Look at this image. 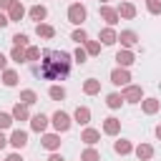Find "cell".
Here are the masks:
<instances>
[{
    "mask_svg": "<svg viewBox=\"0 0 161 161\" xmlns=\"http://www.w3.org/2000/svg\"><path fill=\"white\" fill-rule=\"evenodd\" d=\"M70 65H73V55L65 50H45L40 55V63L33 68L35 75H40L43 80H63L70 75Z\"/></svg>",
    "mask_w": 161,
    "mask_h": 161,
    "instance_id": "1",
    "label": "cell"
},
{
    "mask_svg": "<svg viewBox=\"0 0 161 161\" xmlns=\"http://www.w3.org/2000/svg\"><path fill=\"white\" fill-rule=\"evenodd\" d=\"M50 126H53L58 133H65V131L73 126V116H68L65 111H55V113L50 116Z\"/></svg>",
    "mask_w": 161,
    "mask_h": 161,
    "instance_id": "2",
    "label": "cell"
},
{
    "mask_svg": "<svg viewBox=\"0 0 161 161\" xmlns=\"http://www.w3.org/2000/svg\"><path fill=\"white\" fill-rule=\"evenodd\" d=\"M86 18H88V10H86V5L83 3H73L70 8H68V23H73V25H83L86 23Z\"/></svg>",
    "mask_w": 161,
    "mask_h": 161,
    "instance_id": "3",
    "label": "cell"
},
{
    "mask_svg": "<svg viewBox=\"0 0 161 161\" xmlns=\"http://www.w3.org/2000/svg\"><path fill=\"white\" fill-rule=\"evenodd\" d=\"M121 96H123V101H126V103H141V101H143V88H141V86L128 83V86H123Z\"/></svg>",
    "mask_w": 161,
    "mask_h": 161,
    "instance_id": "4",
    "label": "cell"
},
{
    "mask_svg": "<svg viewBox=\"0 0 161 161\" xmlns=\"http://www.w3.org/2000/svg\"><path fill=\"white\" fill-rule=\"evenodd\" d=\"M108 78H111V83H113V86H121V88L131 83V73H128V68H121V65H118V68H113Z\"/></svg>",
    "mask_w": 161,
    "mask_h": 161,
    "instance_id": "5",
    "label": "cell"
},
{
    "mask_svg": "<svg viewBox=\"0 0 161 161\" xmlns=\"http://www.w3.org/2000/svg\"><path fill=\"white\" fill-rule=\"evenodd\" d=\"M98 15H101V20H103L106 25H116V23L121 20V15H118V10H116V8H111V5H101V10H98Z\"/></svg>",
    "mask_w": 161,
    "mask_h": 161,
    "instance_id": "6",
    "label": "cell"
},
{
    "mask_svg": "<svg viewBox=\"0 0 161 161\" xmlns=\"http://www.w3.org/2000/svg\"><path fill=\"white\" fill-rule=\"evenodd\" d=\"M116 63H118L121 68H131V65L136 63V53H133L131 48H121V50L116 53Z\"/></svg>",
    "mask_w": 161,
    "mask_h": 161,
    "instance_id": "7",
    "label": "cell"
},
{
    "mask_svg": "<svg viewBox=\"0 0 161 161\" xmlns=\"http://www.w3.org/2000/svg\"><path fill=\"white\" fill-rule=\"evenodd\" d=\"M48 126H50V118H48L45 113H35V116H30V128H33L35 133H45Z\"/></svg>",
    "mask_w": 161,
    "mask_h": 161,
    "instance_id": "8",
    "label": "cell"
},
{
    "mask_svg": "<svg viewBox=\"0 0 161 161\" xmlns=\"http://www.w3.org/2000/svg\"><path fill=\"white\" fill-rule=\"evenodd\" d=\"M40 146L45 148V151H58L60 148V133L55 131V133H43V138H40Z\"/></svg>",
    "mask_w": 161,
    "mask_h": 161,
    "instance_id": "9",
    "label": "cell"
},
{
    "mask_svg": "<svg viewBox=\"0 0 161 161\" xmlns=\"http://www.w3.org/2000/svg\"><path fill=\"white\" fill-rule=\"evenodd\" d=\"M73 123H78V126H88L91 123V108L88 106H78L75 111H73Z\"/></svg>",
    "mask_w": 161,
    "mask_h": 161,
    "instance_id": "10",
    "label": "cell"
},
{
    "mask_svg": "<svg viewBox=\"0 0 161 161\" xmlns=\"http://www.w3.org/2000/svg\"><path fill=\"white\" fill-rule=\"evenodd\" d=\"M106 136H118L121 133V121L116 118V116H108V118H103V128H101Z\"/></svg>",
    "mask_w": 161,
    "mask_h": 161,
    "instance_id": "11",
    "label": "cell"
},
{
    "mask_svg": "<svg viewBox=\"0 0 161 161\" xmlns=\"http://www.w3.org/2000/svg\"><path fill=\"white\" fill-rule=\"evenodd\" d=\"M80 141H83L86 146H96V143L101 141V131H98V128H91V126H86V128L80 131Z\"/></svg>",
    "mask_w": 161,
    "mask_h": 161,
    "instance_id": "12",
    "label": "cell"
},
{
    "mask_svg": "<svg viewBox=\"0 0 161 161\" xmlns=\"http://www.w3.org/2000/svg\"><path fill=\"white\" fill-rule=\"evenodd\" d=\"M116 10H118V15H121L123 20H133V18H136V13H138V10H136V5H133L131 0H121V5H118Z\"/></svg>",
    "mask_w": 161,
    "mask_h": 161,
    "instance_id": "13",
    "label": "cell"
},
{
    "mask_svg": "<svg viewBox=\"0 0 161 161\" xmlns=\"http://www.w3.org/2000/svg\"><path fill=\"white\" fill-rule=\"evenodd\" d=\"M25 15H28V10H25V5H23L20 0H15V3H13V8L8 10V18H10V23H20Z\"/></svg>",
    "mask_w": 161,
    "mask_h": 161,
    "instance_id": "14",
    "label": "cell"
},
{
    "mask_svg": "<svg viewBox=\"0 0 161 161\" xmlns=\"http://www.w3.org/2000/svg\"><path fill=\"white\" fill-rule=\"evenodd\" d=\"M98 40H101L103 45H113V43H118V33H116V28H113V25H106V28L98 33Z\"/></svg>",
    "mask_w": 161,
    "mask_h": 161,
    "instance_id": "15",
    "label": "cell"
},
{
    "mask_svg": "<svg viewBox=\"0 0 161 161\" xmlns=\"http://www.w3.org/2000/svg\"><path fill=\"white\" fill-rule=\"evenodd\" d=\"M118 40H121L123 48H136L138 45V33L136 30H121L118 33Z\"/></svg>",
    "mask_w": 161,
    "mask_h": 161,
    "instance_id": "16",
    "label": "cell"
},
{
    "mask_svg": "<svg viewBox=\"0 0 161 161\" xmlns=\"http://www.w3.org/2000/svg\"><path fill=\"white\" fill-rule=\"evenodd\" d=\"M13 118L15 121H30V106L28 103H23V101H18L15 106H13Z\"/></svg>",
    "mask_w": 161,
    "mask_h": 161,
    "instance_id": "17",
    "label": "cell"
},
{
    "mask_svg": "<svg viewBox=\"0 0 161 161\" xmlns=\"http://www.w3.org/2000/svg\"><path fill=\"white\" fill-rule=\"evenodd\" d=\"M10 146H13V148H25V146H28V131L15 128V131L10 133Z\"/></svg>",
    "mask_w": 161,
    "mask_h": 161,
    "instance_id": "18",
    "label": "cell"
},
{
    "mask_svg": "<svg viewBox=\"0 0 161 161\" xmlns=\"http://www.w3.org/2000/svg\"><path fill=\"white\" fill-rule=\"evenodd\" d=\"M133 153H136L138 161H151L153 158V146L151 143H138V146H133Z\"/></svg>",
    "mask_w": 161,
    "mask_h": 161,
    "instance_id": "19",
    "label": "cell"
},
{
    "mask_svg": "<svg viewBox=\"0 0 161 161\" xmlns=\"http://www.w3.org/2000/svg\"><path fill=\"white\" fill-rule=\"evenodd\" d=\"M141 111H143L146 116H153V113L161 111V101H158V98H143V101H141Z\"/></svg>",
    "mask_w": 161,
    "mask_h": 161,
    "instance_id": "20",
    "label": "cell"
},
{
    "mask_svg": "<svg viewBox=\"0 0 161 161\" xmlns=\"http://www.w3.org/2000/svg\"><path fill=\"white\" fill-rule=\"evenodd\" d=\"M28 18H30V20H35V23H43V20L48 18V8L38 3V5H33V8L28 10Z\"/></svg>",
    "mask_w": 161,
    "mask_h": 161,
    "instance_id": "21",
    "label": "cell"
},
{
    "mask_svg": "<svg viewBox=\"0 0 161 161\" xmlns=\"http://www.w3.org/2000/svg\"><path fill=\"white\" fill-rule=\"evenodd\" d=\"M35 35L43 40H50V38H55V28L48 23H35Z\"/></svg>",
    "mask_w": 161,
    "mask_h": 161,
    "instance_id": "22",
    "label": "cell"
},
{
    "mask_svg": "<svg viewBox=\"0 0 161 161\" xmlns=\"http://www.w3.org/2000/svg\"><path fill=\"white\" fill-rule=\"evenodd\" d=\"M113 151L118 156H128V153H133V143L128 138H118V141H113Z\"/></svg>",
    "mask_w": 161,
    "mask_h": 161,
    "instance_id": "23",
    "label": "cell"
},
{
    "mask_svg": "<svg viewBox=\"0 0 161 161\" xmlns=\"http://www.w3.org/2000/svg\"><path fill=\"white\" fill-rule=\"evenodd\" d=\"M18 80H20L18 70H13V68H5V70H3V86H5V88H15Z\"/></svg>",
    "mask_w": 161,
    "mask_h": 161,
    "instance_id": "24",
    "label": "cell"
},
{
    "mask_svg": "<svg viewBox=\"0 0 161 161\" xmlns=\"http://www.w3.org/2000/svg\"><path fill=\"white\" fill-rule=\"evenodd\" d=\"M83 93L86 96H98L101 93V80L98 78H86L83 80Z\"/></svg>",
    "mask_w": 161,
    "mask_h": 161,
    "instance_id": "25",
    "label": "cell"
},
{
    "mask_svg": "<svg viewBox=\"0 0 161 161\" xmlns=\"http://www.w3.org/2000/svg\"><path fill=\"white\" fill-rule=\"evenodd\" d=\"M10 60H13V63H18V65L28 63V58H25V48H20V45H13V50H10Z\"/></svg>",
    "mask_w": 161,
    "mask_h": 161,
    "instance_id": "26",
    "label": "cell"
},
{
    "mask_svg": "<svg viewBox=\"0 0 161 161\" xmlns=\"http://www.w3.org/2000/svg\"><path fill=\"white\" fill-rule=\"evenodd\" d=\"M121 103H126L121 93H108V96H106V106H108L111 111H116V108H121Z\"/></svg>",
    "mask_w": 161,
    "mask_h": 161,
    "instance_id": "27",
    "label": "cell"
},
{
    "mask_svg": "<svg viewBox=\"0 0 161 161\" xmlns=\"http://www.w3.org/2000/svg\"><path fill=\"white\" fill-rule=\"evenodd\" d=\"M80 161H101V153L96 146H86L83 153H80Z\"/></svg>",
    "mask_w": 161,
    "mask_h": 161,
    "instance_id": "28",
    "label": "cell"
},
{
    "mask_svg": "<svg viewBox=\"0 0 161 161\" xmlns=\"http://www.w3.org/2000/svg\"><path fill=\"white\" fill-rule=\"evenodd\" d=\"M48 96H50L53 101H63V98H65V88H63L60 83H53V86L48 88Z\"/></svg>",
    "mask_w": 161,
    "mask_h": 161,
    "instance_id": "29",
    "label": "cell"
},
{
    "mask_svg": "<svg viewBox=\"0 0 161 161\" xmlns=\"http://www.w3.org/2000/svg\"><path fill=\"white\" fill-rule=\"evenodd\" d=\"M18 101H23V103L33 106V103H38V93H35L33 88H25V91H20V98H18Z\"/></svg>",
    "mask_w": 161,
    "mask_h": 161,
    "instance_id": "30",
    "label": "cell"
},
{
    "mask_svg": "<svg viewBox=\"0 0 161 161\" xmlns=\"http://www.w3.org/2000/svg\"><path fill=\"white\" fill-rule=\"evenodd\" d=\"M101 45H103L101 40H86V43H83V48H86L88 55H98V53H101Z\"/></svg>",
    "mask_w": 161,
    "mask_h": 161,
    "instance_id": "31",
    "label": "cell"
},
{
    "mask_svg": "<svg viewBox=\"0 0 161 161\" xmlns=\"http://www.w3.org/2000/svg\"><path fill=\"white\" fill-rule=\"evenodd\" d=\"M40 55H43V53H40V48H38V45H28V48H25V58H28V63L40 60Z\"/></svg>",
    "mask_w": 161,
    "mask_h": 161,
    "instance_id": "32",
    "label": "cell"
},
{
    "mask_svg": "<svg viewBox=\"0 0 161 161\" xmlns=\"http://www.w3.org/2000/svg\"><path fill=\"white\" fill-rule=\"evenodd\" d=\"M70 40H73V43H78V45H83V43L88 40V33H86L83 28H75V30L70 33Z\"/></svg>",
    "mask_w": 161,
    "mask_h": 161,
    "instance_id": "33",
    "label": "cell"
},
{
    "mask_svg": "<svg viewBox=\"0 0 161 161\" xmlns=\"http://www.w3.org/2000/svg\"><path fill=\"white\" fill-rule=\"evenodd\" d=\"M86 60H88V53H86V48H83V45H78V48H75V53H73V63L83 65Z\"/></svg>",
    "mask_w": 161,
    "mask_h": 161,
    "instance_id": "34",
    "label": "cell"
},
{
    "mask_svg": "<svg viewBox=\"0 0 161 161\" xmlns=\"http://www.w3.org/2000/svg\"><path fill=\"white\" fill-rule=\"evenodd\" d=\"M15 123V118H13V113H5V111H0V131H5V128H10Z\"/></svg>",
    "mask_w": 161,
    "mask_h": 161,
    "instance_id": "35",
    "label": "cell"
},
{
    "mask_svg": "<svg viewBox=\"0 0 161 161\" xmlns=\"http://www.w3.org/2000/svg\"><path fill=\"white\" fill-rule=\"evenodd\" d=\"M10 40H13V45H20V48H28V45H30V40H28L25 33H15Z\"/></svg>",
    "mask_w": 161,
    "mask_h": 161,
    "instance_id": "36",
    "label": "cell"
},
{
    "mask_svg": "<svg viewBox=\"0 0 161 161\" xmlns=\"http://www.w3.org/2000/svg\"><path fill=\"white\" fill-rule=\"evenodd\" d=\"M146 3V10L151 15H161V0H143Z\"/></svg>",
    "mask_w": 161,
    "mask_h": 161,
    "instance_id": "37",
    "label": "cell"
},
{
    "mask_svg": "<svg viewBox=\"0 0 161 161\" xmlns=\"http://www.w3.org/2000/svg\"><path fill=\"white\" fill-rule=\"evenodd\" d=\"M13 3H15V0H0V10H5V13H8V10L13 8Z\"/></svg>",
    "mask_w": 161,
    "mask_h": 161,
    "instance_id": "38",
    "label": "cell"
},
{
    "mask_svg": "<svg viewBox=\"0 0 161 161\" xmlns=\"http://www.w3.org/2000/svg\"><path fill=\"white\" fill-rule=\"evenodd\" d=\"M8 23H10V18H8V13H5V10H0V28H5Z\"/></svg>",
    "mask_w": 161,
    "mask_h": 161,
    "instance_id": "39",
    "label": "cell"
},
{
    "mask_svg": "<svg viewBox=\"0 0 161 161\" xmlns=\"http://www.w3.org/2000/svg\"><path fill=\"white\" fill-rule=\"evenodd\" d=\"M5 68H8V55H5L3 50H0V73H3Z\"/></svg>",
    "mask_w": 161,
    "mask_h": 161,
    "instance_id": "40",
    "label": "cell"
},
{
    "mask_svg": "<svg viewBox=\"0 0 161 161\" xmlns=\"http://www.w3.org/2000/svg\"><path fill=\"white\" fill-rule=\"evenodd\" d=\"M48 161H65V158H63V156H60L58 151H50V156H48Z\"/></svg>",
    "mask_w": 161,
    "mask_h": 161,
    "instance_id": "41",
    "label": "cell"
},
{
    "mask_svg": "<svg viewBox=\"0 0 161 161\" xmlns=\"http://www.w3.org/2000/svg\"><path fill=\"white\" fill-rule=\"evenodd\" d=\"M8 143H10V138H8V136H5L3 131H0V151H3V148H5Z\"/></svg>",
    "mask_w": 161,
    "mask_h": 161,
    "instance_id": "42",
    "label": "cell"
},
{
    "mask_svg": "<svg viewBox=\"0 0 161 161\" xmlns=\"http://www.w3.org/2000/svg\"><path fill=\"white\" fill-rule=\"evenodd\" d=\"M5 161H23V156H20V153H10Z\"/></svg>",
    "mask_w": 161,
    "mask_h": 161,
    "instance_id": "43",
    "label": "cell"
},
{
    "mask_svg": "<svg viewBox=\"0 0 161 161\" xmlns=\"http://www.w3.org/2000/svg\"><path fill=\"white\" fill-rule=\"evenodd\" d=\"M153 133H156V138H158V141H161V123H158V126H156V128H153Z\"/></svg>",
    "mask_w": 161,
    "mask_h": 161,
    "instance_id": "44",
    "label": "cell"
},
{
    "mask_svg": "<svg viewBox=\"0 0 161 161\" xmlns=\"http://www.w3.org/2000/svg\"><path fill=\"white\" fill-rule=\"evenodd\" d=\"M98 3H101V5H108V3H111V0H98Z\"/></svg>",
    "mask_w": 161,
    "mask_h": 161,
    "instance_id": "45",
    "label": "cell"
},
{
    "mask_svg": "<svg viewBox=\"0 0 161 161\" xmlns=\"http://www.w3.org/2000/svg\"><path fill=\"white\" fill-rule=\"evenodd\" d=\"M80 3H83V0H80Z\"/></svg>",
    "mask_w": 161,
    "mask_h": 161,
    "instance_id": "46",
    "label": "cell"
}]
</instances>
